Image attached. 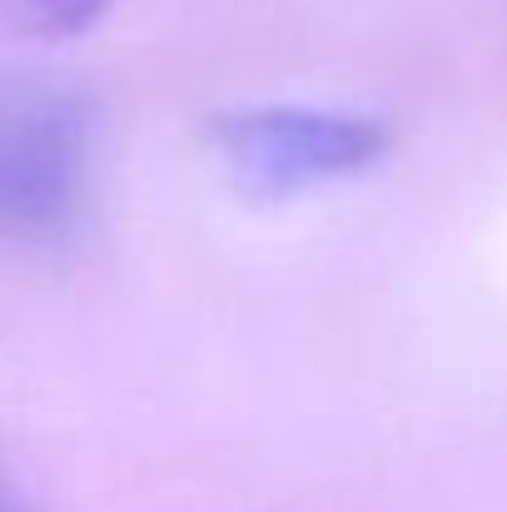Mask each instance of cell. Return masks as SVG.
I'll return each mask as SVG.
<instances>
[{
	"label": "cell",
	"instance_id": "3957f363",
	"mask_svg": "<svg viewBox=\"0 0 507 512\" xmlns=\"http://www.w3.org/2000/svg\"><path fill=\"white\" fill-rule=\"evenodd\" d=\"M105 5L110 0H25V15L45 35H75V30L95 25Z\"/></svg>",
	"mask_w": 507,
	"mask_h": 512
},
{
	"label": "cell",
	"instance_id": "7a4b0ae2",
	"mask_svg": "<svg viewBox=\"0 0 507 512\" xmlns=\"http://www.w3.org/2000/svg\"><path fill=\"white\" fill-rule=\"evenodd\" d=\"M214 150L254 189L299 194L329 179L363 174L388 150V130L368 115H343V110L259 105L224 115L214 125Z\"/></svg>",
	"mask_w": 507,
	"mask_h": 512
},
{
	"label": "cell",
	"instance_id": "277c9868",
	"mask_svg": "<svg viewBox=\"0 0 507 512\" xmlns=\"http://www.w3.org/2000/svg\"><path fill=\"white\" fill-rule=\"evenodd\" d=\"M0 512H10V508H5V503H0Z\"/></svg>",
	"mask_w": 507,
	"mask_h": 512
},
{
	"label": "cell",
	"instance_id": "6da1fadb",
	"mask_svg": "<svg viewBox=\"0 0 507 512\" xmlns=\"http://www.w3.org/2000/svg\"><path fill=\"white\" fill-rule=\"evenodd\" d=\"M90 115L50 80H0V234L45 239L80 214Z\"/></svg>",
	"mask_w": 507,
	"mask_h": 512
}]
</instances>
